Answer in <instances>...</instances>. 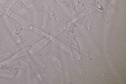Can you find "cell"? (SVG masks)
Masks as SVG:
<instances>
[{
    "label": "cell",
    "instance_id": "cell-3",
    "mask_svg": "<svg viewBox=\"0 0 126 84\" xmlns=\"http://www.w3.org/2000/svg\"><path fill=\"white\" fill-rule=\"evenodd\" d=\"M3 68H4L3 71L5 73L11 74H14L16 72V71L15 69L14 68L6 66L5 67H3Z\"/></svg>",
    "mask_w": 126,
    "mask_h": 84
},
{
    "label": "cell",
    "instance_id": "cell-7",
    "mask_svg": "<svg viewBox=\"0 0 126 84\" xmlns=\"http://www.w3.org/2000/svg\"><path fill=\"white\" fill-rule=\"evenodd\" d=\"M3 66L1 64H0V69L3 68Z\"/></svg>",
    "mask_w": 126,
    "mask_h": 84
},
{
    "label": "cell",
    "instance_id": "cell-5",
    "mask_svg": "<svg viewBox=\"0 0 126 84\" xmlns=\"http://www.w3.org/2000/svg\"><path fill=\"white\" fill-rule=\"evenodd\" d=\"M22 26H20L17 29L16 31V34H18L20 33L21 31L22 30Z\"/></svg>",
    "mask_w": 126,
    "mask_h": 84
},
{
    "label": "cell",
    "instance_id": "cell-2",
    "mask_svg": "<svg viewBox=\"0 0 126 84\" xmlns=\"http://www.w3.org/2000/svg\"><path fill=\"white\" fill-rule=\"evenodd\" d=\"M52 39L51 37L49 36L36 43L34 46L32 52V54H35L39 52L41 49L45 46Z\"/></svg>",
    "mask_w": 126,
    "mask_h": 84
},
{
    "label": "cell",
    "instance_id": "cell-4",
    "mask_svg": "<svg viewBox=\"0 0 126 84\" xmlns=\"http://www.w3.org/2000/svg\"><path fill=\"white\" fill-rule=\"evenodd\" d=\"M34 29L33 30L34 31L37 32L38 33H39V34H41L42 35H45V33H44V32H43L39 30H38V29H37L36 28H34Z\"/></svg>",
    "mask_w": 126,
    "mask_h": 84
},
{
    "label": "cell",
    "instance_id": "cell-6",
    "mask_svg": "<svg viewBox=\"0 0 126 84\" xmlns=\"http://www.w3.org/2000/svg\"><path fill=\"white\" fill-rule=\"evenodd\" d=\"M16 37L17 38V42H20V38L19 36H18V35L17 34H16Z\"/></svg>",
    "mask_w": 126,
    "mask_h": 84
},
{
    "label": "cell",
    "instance_id": "cell-1",
    "mask_svg": "<svg viewBox=\"0 0 126 84\" xmlns=\"http://www.w3.org/2000/svg\"><path fill=\"white\" fill-rule=\"evenodd\" d=\"M33 46L31 45H28L26 48L23 49L22 51L15 55L14 56L11 57L10 59L8 60V62H12L14 60L17 59L20 57H22L24 56H26L32 52L33 50Z\"/></svg>",
    "mask_w": 126,
    "mask_h": 84
}]
</instances>
